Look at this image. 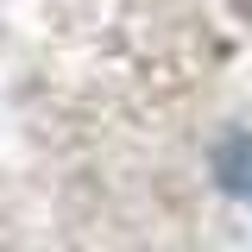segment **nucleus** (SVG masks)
Here are the masks:
<instances>
[{
    "label": "nucleus",
    "instance_id": "nucleus-1",
    "mask_svg": "<svg viewBox=\"0 0 252 252\" xmlns=\"http://www.w3.org/2000/svg\"><path fill=\"white\" fill-rule=\"evenodd\" d=\"M215 177H220V189H233V195H246V202H252V139H246V132L220 139V152H215Z\"/></svg>",
    "mask_w": 252,
    "mask_h": 252
},
{
    "label": "nucleus",
    "instance_id": "nucleus-2",
    "mask_svg": "<svg viewBox=\"0 0 252 252\" xmlns=\"http://www.w3.org/2000/svg\"><path fill=\"white\" fill-rule=\"evenodd\" d=\"M240 13H246V19H252V0H240Z\"/></svg>",
    "mask_w": 252,
    "mask_h": 252
}]
</instances>
